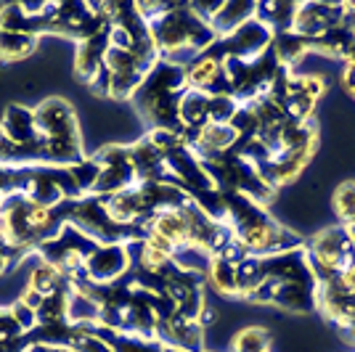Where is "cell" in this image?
Masks as SVG:
<instances>
[{
	"instance_id": "5b68a950",
	"label": "cell",
	"mask_w": 355,
	"mask_h": 352,
	"mask_svg": "<svg viewBox=\"0 0 355 352\" xmlns=\"http://www.w3.org/2000/svg\"><path fill=\"white\" fill-rule=\"evenodd\" d=\"M35 51H37V37L0 30V64H16V61L30 59Z\"/></svg>"
},
{
	"instance_id": "52a82bcc",
	"label": "cell",
	"mask_w": 355,
	"mask_h": 352,
	"mask_svg": "<svg viewBox=\"0 0 355 352\" xmlns=\"http://www.w3.org/2000/svg\"><path fill=\"white\" fill-rule=\"evenodd\" d=\"M334 209H337V215H340L347 225H353L355 222V180H347V183H342L340 188H337V193H334Z\"/></svg>"
},
{
	"instance_id": "3957f363",
	"label": "cell",
	"mask_w": 355,
	"mask_h": 352,
	"mask_svg": "<svg viewBox=\"0 0 355 352\" xmlns=\"http://www.w3.org/2000/svg\"><path fill=\"white\" fill-rule=\"evenodd\" d=\"M0 135L6 141H11L16 146L30 148L32 154L37 157L40 164H48L45 159V151L40 146V138H37V125H35V112L30 106H21V103H11L3 117H0Z\"/></svg>"
},
{
	"instance_id": "ba28073f",
	"label": "cell",
	"mask_w": 355,
	"mask_h": 352,
	"mask_svg": "<svg viewBox=\"0 0 355 352\" xmlns=\"http://www.w3.org/2000/svg\"><path fill=\"white\" fill-rule=\"evenodd\" d=\"M21 260H24V254L19 249H14V247L6 241L3 231H0V276H3L6 270H11L16 263H21Z\"/></svg>"
},
{
	"instance_id": "7a4b0ae2",
	"label": "cell",
	"mask_w": 355,
	"mask_h": 352,
	"mask_svg": "<svg viewBox=\"0 0 355 352\" xmlns=\"http://www.w3.org/2000/svg\"><path fill=\"white\" fill-rule=\"evenodd\" d=\"M130 273V254L125 244H98L83 267V279L90 283H114ZM77 279V276H74Z\"/></svg>"
},
{
	"instance_id": "277c9868",
	"label": "cell",
	"mask_w": 355,
	"mask_h": 352,
	"mask_svg": "<svg viewBox=\"0 0 355 352\" xmlns=\"http://www.w3.org/2000/svg\"><path fill=\"white\" fill-rule=\"evenodd\" d=\"M109 51V27L101 30L98 35H93L88 40L77 43V53H74V74L80 80L90 82L93 74L104 67V56Z\"/></svg>"
},
{
	"instance_id": "6da1fadb",
	"label": "cell",
	"mask_w": 355,
	"mask_h": 352,
	"mask_svg": "<svg viewBox=\"0 0 355 352\" xmlns=\"http://www.w3.org/2000/svg\"><path fill=\"white\" fill-rule=\"evenodd\" d=\"M32 112H35L37 138H40L48 164L72 167L85 159L83 132H80V122H77L72 103L53 96V98L40 101Z\"/></svg>"
},
{
	"instance_id": "8992f818",
	"label": "cell",
	"mask_w": 355,
	"mask_h": 352,
	"mask_svg": "<svg viewBox=\"0 0 355 352\" xmlns=\"http://www.w3.org/2000/svg\"><path fill=\"white\" fill-rule=\"evenodd\" d=\"M268 347H270V334L260 326L241 328L231 342V352H268Z\"/></svg>"
}]
</instances>
